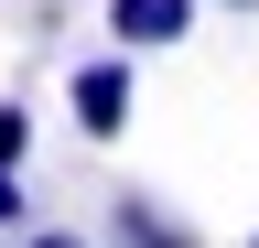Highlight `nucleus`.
Returning a JSON list of instances; mask_svg holds the SVG:
<instances>
[{
  "instance_id": "7ed1b4c3",
  "label": "nucleus",
  "mask_w": 259,
  "mask_h": 248,
  "mask_svg": "<svg viewBox=\"0 0 259 248\" xmlns=\"http://www.w3.org/2000/svg\"><path fill=\"white\" fill-rule=\"evenodd\" d=\"M108 237H119V248H194V227H173L151 194H119V205H108Z\"/></svg>"
},
{
  "instance_id": "20e7f679",
  "label": "nucleus",
  "mask_w": 259,
  "mask_h": 248,
  "mask_svg": "<svg viewBox=\"0 0 259 248\" xmlns=\"http://www.w3.org/2000/svg\"><path fill=\"white\" fill-rule=\"evenodd\" d=\"M22 151H32V108H22V97H0V162H22Z\"/></svg>"
},
{
  "instance_id": "39448f33",
  "label": "nucleus",
  "mask_w": 259,
  "mask_h": 248,
  "mask_svg": "<svg viewBox=\"0 0 259 248\" xmlns=\"http://www.w3.org/2000/svg\"><path fill=\"white\" fill-rule=\"evenodd\" d=\"M22 216H32V205H22V173L0 162V227H22Z\"/></svg>"
},
{
  "instance_id": "f03ea898",
  "label": "nucleus",
  "mask_w": 259,
  "mask_h": 248,
  "mask_svg": "<svg viewBox=\"0 0 259 248\" xmlns=\"http://www.w3.org/2000/svg\"><path fill=\"white\" fill-rule=\"evenodd\" d=\"M108 33H119L130 54H162V43L194 33V0H108Z\"/></svg>"
},
{
  "instance_id": "f257e3e1",
  "label": "nucleus",
  "mask_w": 259,
  "mask_h": 248,
  "mask_svg": "<svg viewBox=\"0 0 259 248\" xmlns=\"http://www.w3.org/2000/svg\"><path fill=\"white\" fill-rule=\"evenodd\" d=\"M65 97H76V130H87V140H119V130H130V65H119V54L76 65V86H65Z\"/></svg>"
},
{
  "instance_id": "6e6552de",
  "label": "nucleus",
  "mask_w": 259,
  "mask_h": 248,
  "mask_svg": "<svg viewBox=\"0 0 259 248\" xmlns=\"http://www.w3.org/2000/svg\"><path fill=\"white\" fill-rule=\"evenodd\" d=\"M248 248H259V237H248Z\"/></svg>"
},
{
  "instance_id": "0eeeda50",
  "label": "nucleus",
  "mask_w": 259,
  "mask_h": 248,
  "mask_svg": "<svg viewBox=\"0 0 259 248\" xmlns=\"http://www.w3.org/2000/svg\"><path fill=\"white\" fill-rule=\"evenodd\" d=\"M227 11H259V0H227Z\"/></svg>"
},
{
  "instance_id": "423d86ee",
  "label": "nucleus",
  "mask_w": 259,
  "mask_h": 248,
  "mask_svg": "<svg viewBox=\"0 0 259 248\" xmlns=\"http://www.w3.org/2000/svg\"><path fill=\"white\" fill-rule=\"evenodd\" d=\"M32 248H87V237H65V227H54V237H32Z\"/></svg>"
}]
</instances>
